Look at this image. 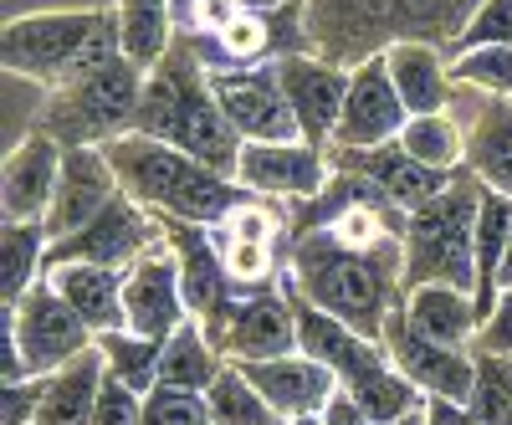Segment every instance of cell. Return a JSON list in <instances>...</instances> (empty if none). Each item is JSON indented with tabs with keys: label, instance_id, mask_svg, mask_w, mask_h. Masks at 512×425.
<instances>
[{
	"label": "cell",
	"instance_id": "1",
	"mask_svg": "<svg viewBox=\"0 0 512 425\" xmlns=\"http://www.w3.org/2000/svg\"><path fill=\"white\" fill-rule=\"evenodd\" d=\"M282 282L303 303L323 308L328 318L384 344V328H390L400 297H405V246L354 251L328 226H303L292 236V257L282 267Z\"/></svg>",
	"mask_w": 512,
	"mask_h": 425
},
{
	"label": "cell",
	"instance_id": "2",
	"mask_svg": "<svg viewBox=\"0 0 512 425\" xmlns=\"http://www.w3.org/2000/svg\"><path fill=\"white\" fill-rule=\"evenodd\" d=\"M134 134L159 139L169 149H180L210 169H221L226 180H236L241 159V134L231 129V118L216 98L210 82V62L200 57L195 36H180L169 57L144 77V103L134 118Z\"/></svg>",
	"mask_w": 512,
	"mask_h": 425
},
{
	"label": "cell",
	"instance_id": "3",
	"mask_svg": "<svg viewBox=\"0 0 512 425\" xmlns=\"http://www.w3.org/2000/svg\"><path fill=\"white\" fill-rule=\"evenodd\" d=\"M113 175L123 185L128 200H139L154 216L169 221H195V226H226L241 205H251L256 195L236 180H226L221 169H210L180 149H169L159 139L144 134H118L103 144Z\"/></svg>",
	"mask_w": 512,
	"mask_h": 425
},
{
	"label": "cell",
	"instance_id": "4",
	"mask_svg": "<svg viewBox=\"0 0 512 425\" xmlns=\"http://www.w3.org/2000/svg\"><path fill=\"white\" fill-rule=\"evenodd\" d=\"M144 77L149 72H139L113 41V47L82 62L62 88L47 93L36 134H52L62 149H103L118 134H134V118L144 103Z\"/></svg>",
	"mask_w": 512,
	"mask_h": 425
},
{
	"label": "cell",
	"instance_id": "5",
	"mask_svg": "<svg viewBox=\"0 0 512 425\" xmlns=\"http://www.w3.org/2000/svg\"><path fill=\"white\" fill-rule=\"evenodd\" d=\"M477 210L482 180L461 175L436 200L405 216V292L456 287L477 297Z\"/></svg>",
	"mask_w": 512,
	"mask_h": 425
},
{
	"label": "cell",
	"instance_id": "6",
	"mask_svg": "<svg viewBox=\"0 0 512 425\" xmlns=\"http://www.w3.org/2000/svg\"><path fill=\"white\" fill-rule=\"evenodd\" d=\"M118 41L113 11H36L16 16L0 31V62L6 77L36 82V88H62V82L88 62L93 52Z\"/></svg>",
	"mask_w": 512,
	"mask_h": 425
},
{
	"label": "cell",
	"instance_id": "7",
	"mask_svg": "<svg viewBox=\"0 0 512 425\" xmlns=\"http://www.w3.org/2000/svg\"><path fill=\"white\" fill-rule=\"evenodd\" d=\"M0 328L16 338V354L26 364V379H47V374H57L62 364L82 359L98 344V333L82 323V313L67 303L47 277H41L21 303H6Z\"/></svg>",
	"mask_w": 512,
	"mask_h": 425
},
{
	"label": "cell",
	"instance_id": "8",
	"mask_svg": "<svg viewBox=\"0 0 512 425\" xmlns=\"http://www.w3.org/2000/svg\"><path fill=\"white\" fill-rule=\"evenodd\" d=\"M210 344L226 364H262V359H282L297 354V313L287 287H256V292H236L231 303L205 323Z\"/></svg>",
	"mask_w": 512,
	"mask_h": 425
},
{
	"label": "cell",
	"instance_id": "9",
	"mask_svg": "<svg viewBox=\"0 0 512 425\" xmlns=\"http://www.w3.org/2000/svg\"><path fill=\"white\" fill-rule=\"evenodd\" d=\"M154 251H169V236H164V216H154V210H144L139 200L118 195L103 216L93 226H82L77 236L57 241L47 251V267H62V262H98V267H139L144 257H154Z\"/></svg>",
	"mask_w": 512,
	"mask_h": 425
},
{
	"label": "cell",
	"instance_id": "10",
	"mask_svg": "<svg viewBox=\"0 0 512 425\" xmlns=\"http://www.w3.org/2000/svg\"><path fill=\"white\" fill-rule=\"evenodd\" d=\"M210 82H216V98L231 118V129L241 134V144H287L303 139L297 118L287 108V93L277 82V62L262 67H210Z\"/></svg>",
	"mask_w": 512,
	"mask_h": 425
},
{
	"label": "cell",
	"instance_id": "11",
	"mask_svg": "<svg viewBox=\"0 0 512 425\" xmlns=\"http://www.w3.org/2000/svg\"><path fill=\"white\" fill-rule=\"evenodd\" d=\"M277 82L287 93V108L297 118L308 144H333L338 134V118H344V103H349V67H333L313 52H297V57H282L277 62Z\"/></svg>",
	"mask_w": 512,
	"mask_h": 425
},
{
	"label": "cell",
	"instance_id": "12",
	"mask_svg": "<svg viewBox=\"0 0 512 425\" xmlns=\"http://www.w3.org/2000/svg\"><path fill=\"white\" fill-rule=\"evenodd\" d=\"M384 354L390 364L410 379V385L425 390V400H472L477 390V349H446V344H431L400 323V313L384 328Z\"/></svg>",
	"mask_w": 512,
	"mask_h": 425
},
{
	"label": "cell",
	"instance_id": "13",
	"mask_svg": "<svg viewBox=\"0 0 512 425\" xmlns=\"http://www.w3.org/2000/svg\"><path fill=\"white\" fill-rule=\"evenodd\" d=\"M123 318L128 333L169 344L180 333V323H190V303H185V277L175 251H154L139 267H128L123 277Z\"/></svg>",
	"mask_w": 512,
	"mask_h": 425
},
{
	"label": "cell",
	"instance_id": "14",
	"mask_svg": "<svg viewBox=\"0 0 512 425\" xmlns=\"http://www.w3.org/2000/svg\"><path fill=\"white\" fill-rule=\"evenodd\" d=\"M236 185H246L256 200L282 195V200H318L333 175L323 164V149L308 139H287V144H241L236 159Z\"/></svg>",
	"mask_w": 512,
	"mask_h": 425
},
{
	"label": "cell",
	"instance_id": "15",
	"mask_svg": "<svg viewBox=\"0 0 512 425\" xmlns=\"http://www.w3.org/2000/svg\"><path fill=\"white\" fill-rule=\"evenodd\" d=\"M62 159L67 149L52 134H21L16 149H6V169H0V210L6 221H36L47 226L52 200L62 185Z\"/></svg>",
	"mask_w": 512,
	"mask_h": 425
},
{
	"label": "cell",
	"instance_id": "16",
	"mask_svg": "<svg viewBox=\"0 0 512 425\" xmlns=\"http://www.w3.org/2000/svg\"><path fill=\"white\" fill-rule=\"evenodd\" d=\"M405 123H410V113L395 93L384 57L359 62L349 72V103H344V118H338L333 144L338 149H379V144H395Z\"/></svg>",
	"mask_w": 512,
	"mask_h": 425
},
{
	"label": "cell",
	"instance_id": "17",
	"mask_svg": "<svg viewBox=\"0 0 512 425\" xmlns=\"http://www.w3.org/2000/svg\"><path fill=\"white\" fill-rule=\"evenodd\" d=\"M277 282H282V277H277ZM282 287H287V282H282ZM287 297H292V313H297V349L313 354L318 364H328L344 390L364 385V379L379 374V369H390V354H384V344H374V338L354 333L349 323L328 318L323 308L303 303V297H297L292 287H287Z\"/></svg>",
	"mask_w": 512,
	"mask_h": 425
},
{
	"label": "cell",
	"instance_id": "18",
	"mask_svg": "<svg viewBox=\"0 0 512 425\" xmlns=\"http://www.w3.org/2000/svg\"><path fill=\"white\" fill-rule=\"evenodd\" d=\"M338 175H354L364 185H374L395 210H420L425 200H436L456 175H441V169H425L420 159H410L400 144H379V149H338L333 159Z\"/></svg>",
	"mask_w": 512,
	"mask_h": 425
},
{
	"label": "cell",
	"instance_id": "19",
	"mask_svg": "<svg viewBox=\"0 0 512 425\" xmlns=\"http://www.w3.org/2000/svg\"><path fill=\"white\" fill-rule=\"evenodd\" d=\"M123 195L118 175L103 149H67L62 159V185H57V200H52V216H47V236L52 246L77 236L82 226H93L103 210Z\"/></svg>",
	"mask_w": 512,
	"mask_h": 425
},
{
	"label": "cell",
	"instance_id": "20",
	"mask_svg": "<svg viewBox=\"0 0 512 425\" xmlns=\"http://www.w3.org/2000/svg\"><path fill=\"white\" fill-rule=\"evenodd\" d=\"M246 379L256 390H262V400L282 415V420H303V415H323L328 400L344 390L338 385V374L328 364H318L313 354H282V359H262V364H241Z\"/></svg>",
	"mask_w": 512,
	"mask_h": 425
},
{
	"label": "cell",
	"instance_id": "21",
	"mask_svg": "<svg viewBox=\"0 0 512 425\" xmlns=\"http://www.w3.org/2000/svg\"><path fill=\"white\" fill-rule=\"evenodd\" d=\"M400 323L431 344H446V349H477V297L472 292H456V287H410L400 297Z\"/></svg>",
	"mask_w": 512,
	"mask_h": 425
},
{
	"label": "cell",
	"instance_id": "22",
	"mask_svg": "<svg viewBox=\"0 0 512 425\" xmlns=\"http://www.w3.org/2000/svg\"><path fill=\"white\" fill-rule=\"evenodd\" d=\"M384 67H390V82L405 103L410 118L420 113H446L451 108V57L431 41H395L390 52H384Z\"/></svg>",
	"mask_w": 512,
	"mask_h": 425
},
{
	"label": "cell",
	"instance_id": "23",
	"mask_svg": "<svg viewBox=\"0 0 512 425\" xmlns=\"http://www.w3.org/2000/svg\"><path fill=\"white\" fill-rule=\"evenodd\" d=\"M461 134H466V175H477L497 195H512V103L477 93V113L461 123Z\"/></svg>",
	"mask_w": 512,
	"mask_h": 425
},
{
	"label": "cell",
	"instance_id": "24",
	"mask_svg": "<svg viewBox=\"0 0 512 425\" xmlns=\"http://www.w3.org/2000/svg\"><path fill=\"white\" fill-rule=\"evenodd\" d=\"M123 277H128V272L98 267V262H62V267H47V282L82 313V323H88L93 333H118V328H128V318H123Z\"/></svg>",
	"mask_w": 512,
	"mask_h": 425
},
{
	"label": "cell",
	"instance_id": "25",
	"mask_svg": "<svg viewBox=\"0 0 512 425\" xmlns=\"http://www.w3.org/2000/svg\"><path fill=\"white\" fill-rule=\"evenodd\" d=\"M103 385H108V364H103V349L93 344L82 359H72L57 374L41 379L36 425H93V410H98Z\"/></svg>",
	"mask_w": 512,
	"mask_h": 425
},
{
	"label": "cell",
	"instance_id": "26",
	"mask_svg": "<svg viewBox=\"0 0 512 425\" xmlns=\"http://www.w3.org/2000/svg\"><path fill=\"white\" fill-rule=\"evenodd\" d=\"M113 21H118V47L139 72H154L169 47L180 41V16L175 0H113Z\"/></svg>",
	"mask_w": 512,
	"mask_h": 425
},
{
	"label": "cell",
	"instance_id": "27",
	"mask_svg": "<svg viewBox=\"0 0 512 425\" xmlns=\"http://www.w3.org/2000/svg\"><path fill=\"white\" fill-rule=\"evenodd\" d=\"M221 369H226V359L216 354V344H210L205 323H200V318H190V323H180V333L169 338L164 354H159V385H169V390H190V395H205V390L221 379Z\"/></svg>",
	"mask_w": 512,
	"mask_h": 425
},
{
	"label": "cell",
	"instance_id": "28",
	"mask_svg": "<svg viewBox=\"0 0 512 425\" xmlns=\"http://www.w3.org/2000/svg\"><path fill=\"white\" fill-rule=\"evenodd\" d=\"M47 251H52L47 226L6 221V231H0V303H21L47 277Z\"/></svg>",
	"mask_w": 512,
	"mask_h": 425
},
{
	"label": "cell",
	"instance_id": "29",
	"mask_svg": "<svg viewBox=\"0 0 512 425\" xmlns=\"http://www.w3.org/2000/svg\"><path fill=\"white\" fill-rule=\"evenodd\" d=\"M512 241V195H497L482 185V210H477V318L497 308V277Z\"/></svg>",
	"mask_w": 512,
	"mask_h": 425
},
{
	"label": "cell",
	"instance_id": "30",
	"mask_svg": "<svg viewBox=\"0 0 512 425\" xmlns=\"http://www.w3.org/2000/svg\"><path fill=\"white\" fill-rule=\"evenodd\" d=\"M395 144H400L410 159H420L425 169H441V175H456V164L466 159V134H461V123L451 118V108H446V113H420V118H410Z\"/></svg>",
	"mask_w": 512,
	"mask_h": 425
},
{
	"label": "cell",
	"instance_id": "31",
	"mask_svg": "<svg viewBox=\"0 0 512 425\" xmlns=\"http://www.w3.org/2000/svg\"><path fill=\"white\" fill-rule=\"evenodd\" d=\"M205 405H210V425H287L267 400L262 390L246 379L241 364H226L221 379L205 390Z\"/></svg>",
	"mask_w": 512,
	"mask_h": 425
},
{
	"label": "cell",
	"instance_id": "32",
	"mask_svg": "<svg viewBox=\"0 0 512 425\" xmlns=\"http://www.w3.org/2000/svg\"><path fill=\"white\" fill-rule=\"evenodd\" d=\"M98 349H103V364H108V379H118V385L149 395L159 385V354L164 344H154V338H139V333H98Z\"/></svg>",
	"mask_w": 512,
	"mask_h": 425
},
{
	"label": "cell",
	"instance_id": "33",
	"mask_svg": "<svg viewBox=\"0 0 512 425\" xmlns=\"http://www.w3.org/2000/svg\"><path fill=\"white\" fill-rule=\"evenodd\" d=\"M451 82L472 93H492L512 103V52L507 47H477V52H456L451 57Z\"/></svg>",
	"mask_w": 512,
	"mask_h": 425
},
{
	"label": "cell",
	"instance_id": "34",
	"mask_svg": "<svg viewBox=\"0 0 512 425\" xmlns=\"http://www.w3.org/2000/svg\"><path fill=\"white\" fill-rule=\"evenodd\" d=\"M466 405L482 425H512V359L477 349V390Z\"/></svg>",
	"mask_w": 512,
	"mask_h": 425
},
{
	"label": "cell",
	"instance_id": "35",
	"mask_svg": "<svg viewBox=\"0 0 512 425\" xmlns=\"http://www.w3.org/2000/svg\"><path fill=\"white\" fill-rule=\"evenodd\" d=\"M477 47H507L512 52V0H482V11L466 21V31L456 36V47L446 57L477 52Z\"/></svg>",
	"mask_w": 512,
	"mask_h": 425
},
{
	"label": "cell",
	"instance_id": "36",
	"mask_svg": "<svg viewBox=\"0 0 512 425\" xmlns=\"http://www.w3.org/2000/svg\"><path fill=\"white\" fill-rule=\"evenodd\" d=\"M221 251H226V277H231L236 292L272 287V277H277L272 246H251V241H226V236H221Z\"/></svg>",
	"mask_w": 512,
	"mask_h": 425
},
{
	"label": "cell",
	"instance_id": "37",
	"mask_svg": "<svg viewBox=\"0 0 512 425\" xmlns=\"http://www.w3.org/2000/svg\"><path fill=\"white\" fill-rule=\"evenodd\" d=\"M144 425H210V405H205V395L154 385L144 395Z\"/></svg>",
	"mask_w": 512,
	"mask_h": 425
},
{
	"label": "cell",
	"instance_id": "38",
	"mask_svg": "<svg viewBox=\"0 0 512 425\" xmlns=\"http://www.w3.org/2000/svg\"><path fill=\"white\" fill-rule=\"evenodd\" d=\"M226 241H251V246H272L277 241V231H282V216L267 205V200H251V205H241L236 216L226 221V226H216Z\"/></svg>",
	"mask_w": 512,
	"mask_h": 425
},
{
	"label": "cell",
	"instance_id": "39",
	"mask_svg": "<svg viewBox=\"0 0 512 425\" xmlns=\"http://www.w3.org/2000/svg\"><path fill=\"white\" fill-rule=\"evenodd\" d=\"M93 425H144V395L108 379L98 395V410H93Z\"/></svg>",
	"mask_w": 512,
	"mask_h": 425
},
{
	"label": "cell",
	"instance_id": "40",
	"mask_svg": "<svg viewBox=\"0 0 512 425\" xmlns=\"http://www.w3.org/2000/svg\"><path fill=\"white\" fill-rule=\"evenodd\" d=\"M477 349H482V354H497V359H512V287L497 297V308L482 318Z\"/></svg>",
	"mask_w": 512,
	"mask_h": 425
},
{
	"label": "cell",
	"instance_id": "41",
	"mask_svg": "<svg viewBox=\"0 0 512 425\" xmlns=\"http://www.w3.org/2000/svg\"><path fill=\"white\" fill-rule=\"evenodd\" d=\"M36 410H41V379L6 385V395H0V425H36Z\"/></svg>",
	"mask_w": 512,
	"mask_h": 425
},
{
	"label": "cell",
	"instance_id": "42",
	"mask_svg": "<svg viewBox=\"0 0 512 425\" xmlns=\"http://www.w3.org/2000/svg\"><path fill=\"white\" fill-rule=\"evenodd\" d=\"M425 425H482L461 400H425Z\"/></svg>",
	"mask_w": 512,
	"mask_h": 425
},
{
	"label": "cell",
	"instance_id": "43",
	"mask_svg": "<svg viewBox=\"0 0 512 425\" xmlns=\"http://www.w3.org/2000/svg\"><path fill=\"white\" fill-rule=\"evenodd\" d=\"M323 425H374V420L364 415V405H359L349 390H338V395L328 400V410H323Z\"/></svg>",
	"mask_w": 512,
	"mask_h": 425
},
{
	"label": "cell",
	"instance_id": "44",
	"mask_svg": "<svg viewBox=\"0 0 512 425\" xmlns=\"http://www.w3.org/2000/svg\"><path fill=\"white\" fill-rule=\"evenodd\" d=\"M497 287H502V292L512 287V241H507V257H502V277H497ZM502 292H497V297H502Z\"/></svg>",
	"mask_w": 512,
	"mask_h": 425
},
{
	"label": "cell",
	"instance_id": "45",
	"mask_svg": "<svg viewBox=\"0 0 512 425\" xmlns=\"http://www.w3.org/2000/svg\"><path fill=\"white\" fill-rule=\"evenodd\" d=\"M241 6H246V11H282L287 0H241Z\"/></svg>",
	"mask_w": 512,
	"mask_h": 425
},
{
	"label": "cell",
	"instance_id": "46",
	"mask_svg": "<svg viewBox=\"0 0 512 425\" xmlns=\"http://www.w3.org/2000/svg\"><path fill=\"white\" fill-rule=\"evenodd\" d=\"M195 6H200V0H175V16H180V26H190V16H195Z\"/></svg>",
	"mask_w": 512,
	"mask_h": 425
},
{
	"label": "cell",
	"instance_id": "47",
	"mask_svg": "<svg viewBox=\"0 0 512 425\" xmlns=\"http://www.w3.org/2000/svg\"><path fill=\"white\" fill-rule=\"evenodd\" d=\"M395 425H425V410H415V415H405V420H395Z\"/></svg>",
	"mask_w": 512,
	"mask_h": 425
},
{
	"label": "cell",
	"instance_id": "48",
	"mask_svg": "<svg viewBox=\"0 0 512 425\" xmlns=\"http://www.w3.org/2000/svg\"><path fill=\"white\" fill-rule=\"evenodd\" d=\"M287 425H323V415H303V420H287Z\"/></svg>",
	"mask_w": 512,
	"mask_h": 425
}]
</instances>
